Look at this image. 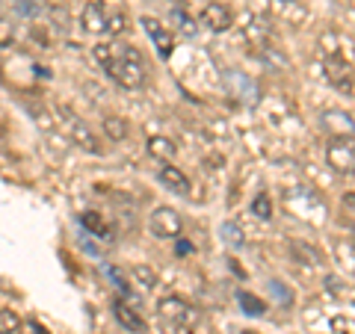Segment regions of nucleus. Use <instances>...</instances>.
<instances>
[{
  "label": "nucleus",
  "instance_id": "nucleus-3",
  "mask_svg": "<svg viewBox=\"0 0 355 334\" xmlns=\"http://www.w3.org/2000/svg\"><path fill=\"white\" fill-rule=\"evenodd\" d=\"M326 163L331 172L338 175H355V137L347 133V137H335L326 148Z\"/></svg>",
  "mask_w": 355,
  "mask_h": 334
},
{
  "label": "nucleus",
  "instance_id": "nucleus-2",
  "mask_svg": "<svg viewBox=\"0 0 355 334\" xmlns=\"http://www.w3.org/2000/svg\"><path fill=\"white\" fill-rule=\"evenodd\" d=\"M284 204H287V210H291L293 216L311 222V225L326 222V202L314 193V189H308V186L284 189Z\"/></svg>",
  "mask_w": 355,
  "mask_h": 334
},
{
  "label": "nucleus",
  "instance_id": "nucleus-6",
  "mask_svg": "<svg viewBox=\"0 0 355 334\" xmlns=\"http://www.w3.org/2000/svg\"><path fill=\"white\" fill-rule=\"evenodd\" d=\"M60 121H62V125L65 128H69V137L77 142V146H80L83 151H89V154H101L104 151V146H101V139H98L95 137V133L92 130H89L86 125H83V121L80 118H77V116H71L69 113V109H60Z\"/></svg>",
  "mask_w": 355,
  "mask_h": 334
},
{
  "label": "nucleus",
  "instance_id": "nucleus-25",
  "mask_svg": "<svg viewBox=\"0 0 355 334\" xmlns=\"http://www.w3.org/2000/svg\"><path fill=\"white\" fill-rule=\"evenodd\" d=\"M279 3H293V0H279Z\"/></svg>",
  "mask_w": 355,
  "mask_h": 334
},
{
  "label": "nucleus",
  "instance_id": "nucleus-7",
  "mask_svg": "<svg viewBox=\"0 0 355 334\" xmlns=\"http://www.w3.org/2000/svg\"><path fill=\"white\" fill-rule=\"evenodd\" d=\"M148 225H151L154 237H160V240H178L181 237V228H184L178 210H172V207H154Z\"/></svg>",
  "mask_w": 355,
  "mask_h": 334
},
{
  "label": "nucleus",
  "instance_id": "nucleus-11",
  "mask_svg": "<svg viewBox=\"0 0 355 334\" xmlns=\"http://www.w3.org/2000/svg\"><path fill=\"white\" fill-rule=\"evenodd\" d=\"M157 177H160L163 186H169L172 193H178V195H190V189H193L190 177H187V175L178 169V166H172V163H160Z\"/></svg>",
  "mask_w": 355,
  "mask_h": 334
},
{
  "label": "nucleus",
  "instance_id": "nucleus-4",
  "mask_svg": "<svg viewBox=\"0 0 355 334\" xmlns=\"http://www.w3.org/2000/svg\"><path fill=\"white\" fill-rule=\"evenodd\" d=\"M160 317L163 322H169V326H187V328H196L202 314L187 302V299H178V296H166L160 302Z\"/></svg>",
  "mask_w": 355,
  "mask_h": 334
},
{
  "label": "nucleus",
  "instance_id": "nucleus-12",
  "mask_svg": "<svg viewBox=\"0 0 355 334\" xmlns=\"http://www.w3.org/2000/svg\"><path fill=\"white\" fill-rule=\"evenodd\" d=\"M80 27L86 33H107V6L98 3V0L86 3L80 12Z\"/></svg>",
  "mask_w": 355,
  "mask_h": 334
},
{
  "label": "nucleus",
  "instance_id": "nucleus-16",
  "mask_svg": "<svg viewBox=\"0 0 355 334\" xmlns=\"http://www.w3.org/2000/svg\"><path fill=\"white\" fill-rule=\"evenodd\" d=\"M252 213L258 216V219H263V222L272 219V198L266 195V193H258V195L252 198Z\"/></svg>",
  "mask_w": 355,
  "mask_h": 334
},
{
  "label": "nucleus",
  "instance_id": "nucleus-24",
  "mask_svg": "<svg viewBox=\"0 0 355 334\" xmlns=\"http://www.w3.org/2000/svg\"><path fill=\"white\" fill-rule=\"evenodd\" d=\"M107 125H110V130H113V137H121V125H119V118H107Z\"/></svg>",
  "mask_w": 355,
  "mask_h": 334
},
{
  "label": "nucleus",
  "instance_id": "nucleus-18",
  "mask_svg": "<svg viewBox=\"0 0 355 334\" xmlns=\"http://www.w3.org/2000/svg\"><path fill=\"white\" fill-rule=\"evenodd\" d=\"M237 299H240V305H243V310H246V314H252V317H263V314H266V305L261 302L258 296H252V293H237Z\"/></svg>",
  "mask_w": 355,
  "mask_h": 334
},
{
  "label": "nucleus",
  "instance_id": "nucleus-15",
  "mask_svg": "<svg viewBox=\"0 0 355 334\" xmlns=\"http://www.w3.org/2000/svg\"><path fill=\"white\" fill-rule=\"evenodd\" d=\"M128 33V15L121 9H107V36H121Z\"/></svg>",
  "mask_w": 355,
  "mask_h": 334
},
{
  "label": "nucleus",
  "instance_id": "nucleus-9",
  "mask_svg": "<svg viewBox=\"0 0 355 334\" xmlns=\"http://www.w3.org/2000/svg\"><path fill=\"white\" fill-rule=\"evenodd\" d=\"M113 314H116V319H119L128 331H133V334H142V331H146V319H142L137 302L130 305V299H116V302H113Z\"/></svg>",
  "mask_w": 355,
  "mask_h": 334
},
{
  "label": "nucleus",
  "instance_id": "nucleus-17",
  "mask_svg": "<svg viewBox=\"0 0 355 334\" xmlns=\"http://www.w3.org/2000/svg\"><path fill=\"white\" fill-rule=\"evenodd\" d=\"M21 331V317L15 310L0 308V334H18Z\"/></svg>",
  "mask_w": 355,
  "mask_h": 334
},
{
  "label": "nucleus",
  "instance_id": "nucleus-21",
  "mask_svg": "<svg viewBox=\"0 0 355 334\" xmlns=\"http://www.w3.org/2000/svg\"><path fill=\"white\" fill-rule=\"evenodd\" d=\"M222 240H225L228 246L240 249L243 246V231H240V225H234V222H225V225H222Z\"/></svg>",
  "mask_w": 355,
  "mask_h": 334
},
{
  "label": "nucleus",
  "instance_id": "nucleus-10",
  "mask_svg": "<svg viewBox=\"0 0 355 334\" xmlns=\"http://www.w3.org/2000/svg\"><path fill=\"white\" fill-rule=\"evenodd\" d=\"M202 24L214 33H225L234 24V15H231V9L225 3H207L202 9Z\"/></svg>",
  "mask_w": 355,
  "mask_h": 334
},
{
  "label": "nucleus",
  "instance_id": "nucleus-8",
  "mask_svg": "<svg viewBox=\"0 0 355 334\" xmlns=\"http://www.w3.org/2000/svg\"><path fill=\"white\" fill-rule=\"evenodd\" d=\"M139 24H142V30H146V36L154 42V48H157L160 57H163V60H169V57H172V51H175V36H172V33L166 30L157 18H151V15H146V18L139 21Z\"/></svg>",
  "mask_w": 355,
  "mask_h": 334
},
{
  "label": "nucleus",
  "instance_id": "nucleus-23",
  "mask_svg": "<svg viewBox=\"0 0 355 334\" xmlns=\"http://www.w3.org/2000/svg\"><path fill=\"white\" fill-rule=\"evenodd\" d=\"M166 334H193V328H187V326H169V322H166Z\"/></svg>",
  "mask_w": 355,
  "mask_h": 334
},
{
  "label": "nucleus",
  "instance_id": "nucleus-5",
  "mask_svg": "<svg viewBox=\"0 0 355 334\" xmlns=\"http://www.w3.org/2000/svg\"><path fill=\"white\" fill-rule=\"evenodd\" d=\"M323 74H326V80L338 89V92H343V95H352L355 92V71H352V62L349 60L326 57L323 60Z\"/></svg>",
  "mask_w": 355,
  "mask_h": 334
},
{
  "label": "nucleus",
  "instance_id": "nucleus-13",
  "mask_svg": "<svg viewBox=\"0 0 355 334\" xmlns=\"http://www.w3.org/2000/svg\"><path fill=\"white\" fill-rule=\"evenodd\" d=\"M80 225L98 240H113V228H110V222L104 219V213H98V210H86L80 216Z\"/></svg>",
  "mask_w": 355,
  "mask_h": 334
},
{
  "label": "nucleus",
  "instance_id": "nucleus-19",
  "mask_svg": "<svg viewBox=\"0 0 355 334\" xmlns=\"http://www.w3.org/2000/svg\"><path fill=\"white\" fill-rule=\"evenodd\" d=\"M130 278H137L142 290H154V284H157V275H154V270H148V266H133Z\"/></svg>",
  "mask_w": 355,
  "mask_h": 334
},
{
  "label": "nucleus",
  "instance_id": "nucleus-14",
  "mask_svg": "<svg viewBox=\"0 0 355 334\" xmlns=\"http://www.w3.org/2000/svg\"><path fill=\"white\" fill-rule=\"evenodd\" d=\"M148 154L160 163H172L175 157V142L166 137H148Z\"/></svg>",
  "mask_w": 355,
  "mask_h": 334
},
{
  "label": "nucleus",
  "instance_id": "nucleus-1",
  "mask_svg": "<svg viewBox=\"0 0 355 334\" xmlns=\"http://www.w3.org/2000/svg\"><path fill=\"white\" fill-rule=\"evenodd\" d=\"M95 60L113 77L121 89H142L146 86V60L133 44L101 42L95 44Z\"/></svg>",
  "mask_w": 355,
  "mask_h": 334
},
{
  "label": "nucleus",
  "instance_id": "nucleus-20",
  "mask_svg": "<svg viewBox=\"0 0 355 334\" xmlns=\"http://www.w3.org/2000/svg\"><path fill=\"white\" fill-rule=\"evenodd\" d=\"M172 21L178 24V30H181L184 36H196V30H198V27H196V21L184 12V9H178V6H175V9H172Z\"/></svg>",
  "mask_w": 355,
  "mask_h": 334
},
{
  "label": "nucleus",
  "instance_id": "nucleus-22",
  "mask_svg": "<svg viewBox=\"0 0 355 334\" xmlns=\"http://www.w3.org/2000/svg\"><path fill=\"white\" fill-rule=\"evenodd\" d=\"M15 42V24L9 18H0V48H9Z\"/></svg>",
  "mask_w": 355,
  "mask_h": 334
}]
</instances>
